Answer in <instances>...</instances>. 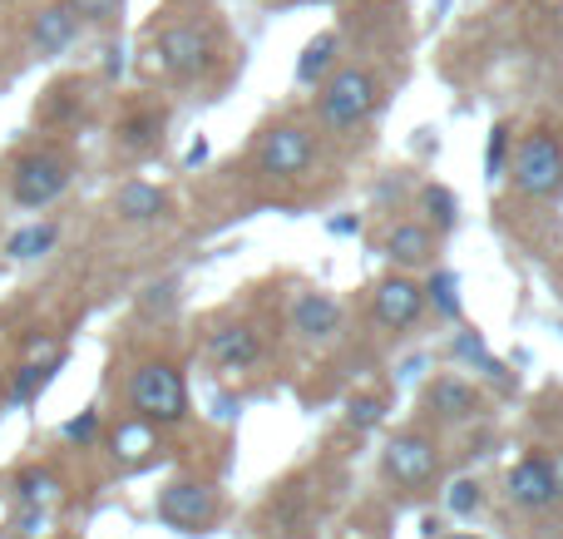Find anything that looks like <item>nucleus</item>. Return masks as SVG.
<instances>
[{
    "instance_id": "1",
    "label": "nucleus",
    "mask_w": 563,
    "mask_h": 539,
    "mask_svg": "<svg viewBox=\"0 0 563 539\" xmlns=\"http://www.w3.org/2000/svg\"><path fill=\"white\" fill-rule=\"evenodd\" d=\"M129 406L148 426H178L188 416V386L174 362H144L129 382Z\"/></svg>"
},
{
    "instance_id": "2",
    "label": "nucleus",
    "mask_w": 563,
    "mask_h": 539,
    "mask_svg": "<svg viewBox=\"0 0 563 539\" xmlns=\"http://www.w3.org/2000/svg\"><path fill=\"white\" fill-rule=\"evenodd\" d=\"M69 188V158L55 148H30L10 164V198L20 208H49Z\"/></svg>"
},
{
    "instance_id": "3",
    "label": "nucleus",
    "mask_w": 563,
    "mask_h": 539,
    "mask_svg": "<svg viewBox=\"0 0 563 539\" xmlns=\"http://www.w3.org/2000/svg\"><path fill=\"white\" fill-rule=\"evenodd\" d=\"M376 95L380 89H376V79H371V69H336L317 99V114L331 134H346V129H356L361 119L376 109Z\"/></svg>"
},
{
    "instance_id": "4",
    "label": "nucleus",
    "mask_w": 563,
    "mask_h": 539,
    "mask_svg": "<svg viewBox=\"0 0 563 539\" xmlns=\"http://www.w3.org/2000/svg\"><path fill=\"white\" fill-rule=\"evenodd\" d=\"M509 174H515V188L529 198H554L563 188V144L554 134H529L525 144L509 158Z\"/></svg>"
},
{
    "instance_id": "5",
    "label": "nucleus",
    "mask_w": 563,
    "mask_h": 539,
    "mask_svg": "<svg viewBox=\"0 0 563 539\" xmlns=\"http://www.w3.org/2000/svg\"><path fill=\"white\" fill-rule=\"evenodd\" d=\"M158 520L168 530H184V535H208V525L218 520V495L213 485L203 481H174L158 491Z\"/></svg>"
},
{
    "instance_id": "6",
    "label": "nucleus",
    "mask_w": 563,
    "mask_h": 539,
    "mask_svg": "<svg viewBox=\"0 0 563 539\" xmlns=\"http://www.w3.org/2000/svg\"><path fill=\"white\" fill-rule=\"evenodd\" d=\"M158 59H164L168 75L178 79H198L213 69L218 59V40L208 25H168L164 35H158Z\"/></svg>"
},
{
    "instance_id": "7",
    "label": "nucleus",
    "mask_w": 563,
    "mask_h": 539,
    "mask_svg": "<svg viewBox=\"0 0 563 539\" xmlns=\"http://www.w3.org/2000/svg\"><path fill=\"white\" fill-rule=\"evenodd\" d=\"M311 158H317V139H311L301 124L267 129L263 144H257V168H263L267 178H297V174H307Z\"/></svg>"
},
{
    "instance_id": "8",
    "label": "nucleus",
    "mask_w": 563,
    "mask_h": 539,
    "mask_svg": "<svg viewBox=\"0 0 563 539\" xmlns=\"http://www.w3.org/2000/svg\"><path fill=\"white\" fill-rule=\"evenodd\" d=\"M386 475L400 485V491H426V485L440 475L435 441L420 431H400L396 441L386 446Z\"/></svg>"
},
{
    "instance_id": "9",
    "label": "nucleus",
    "mask_w": 563,
    "mask_h": 539,
    "mask_svg": "<svg viewBox=\"0 0 563 539\" xmlns=\"http://www.w3.org/2000/svg\"><path fill=\"white\" fill-rule=\"evenodd\" d=\"M559 495H563V475L549 455H525L509 471V501L525 505V510H549Z\"/></svg>"
},
{
    "instance_id": "10",
    "label": "nucleus",
    "mask_w": 563,
    "mask_h": 539,
    "mask_svg": "<svg viewBox=\"0 0 563 539\" xmlns=\"http://www.w3.org/2000/svg\"><path fill=\"white\" fill-rule=\"evenodd\" d=\"M426 312V287H416L410 277H386V283L376 287V322L390 327V332H406V327H416V317Z\"/></svg>"
},
{
    "instance_id": "11",
    "label": "nucleus",
    "mask_w": 563,
    "mask_h": 539,
    "mask_svg": "<svg viewBox=\"0 0 563 539\" xmlns=\"http://www.w3.org/2000/svg\"><path fill=\"white\" fill-rule=\"evenodd\" d=\"M208 356H213L218 366H228V372H243V366H253L257 356H263V342H257L253 327L228 322L208 337Z\"/></svg>"
},
{
    "instance_id": "12",
    "label": "nucleus",
    "mask_w": 563,
    "mask_h": 539,
    "mask_svg": "<svg viewBox=\"0 0 563 539\" xmlns=\"http://www.w3.org/2000/svg\"><path fill=\"white\" fill-rule=\"evenodd\" d=\"M341 327V307L331 302V297L321 293H301L297 307H291V332L307 337V342H327V337H336Z\"/></svg>"
},
{
    "instance_id": "13",
    "label": "nucleus",
    "mask_w": 563,
    "mask_h": 539,
    "mask_svg": "<svg viewBox=\"0 0 563 539\" xmlns=\"http://www.w3.org/2000/svg\"><path fill=\"white\" fill-rule=\"evenodd\" d=\"M79 35V15L69 6H45L35 10V20H30V40H35L40 55H59V50H69Z\"/></svg>"
},
{
    "instance_id": "14",
    "label": "nucleus",
    "mask_w": 563,
    "mask_h": 539,
    "mask_svg": "<svg viewBox=\"0 0 563 539\" xmlns=\"http://www.w3.org/2000/svg\"><path fill=\"white\" fill-rule=\"evenodd\" d=\"M114 213L124 223H158V218H168V194L144 184V178H134V184H124L114 194Z\"/></svg>"
},
{
    "instance_id": "15",
    "label": "nucleus",
    "mask_w": 563,
    "mask_h": 539,
    "mask_svg": "<svg viewBox=\"0 0 563 539\" xmlns=\"http://www.w3.org/2000/svg\"><path fill=\"white\" fill-rule=\"evenodd\" d=\"M430 411L445 416V421H470L479 411V392L465 382V376H440L430 386Z\"/></svg>"
},
{
    "instance_id": "16",
    "label": "nucleus",
    "mask_w": 563,
    "mask_h": 539,
    "mask_svg": "<svg viewBox=\"0 0 563 539\" xmlns=\"http://www.w3.org/2000/svg\"><path fill=\"white\" fill-rule=\"evenodd\" d=\"M430 248H435V233H430V228H420V223H396V228H390V238H386V257H390V263H400V267L426 263Z\"/></svg>"
},
{
    "instance_id": "17",
    "label": "nucleus",
    "mask_w": 563,
    "mask_h": 539,
    "mask_svg": "<svg viewBox=\"0 0 563 539\" xmlns=\"http://www.w3.org/2000/svg\"><path fill=\"white\" fill-rule=\"evenodd\" d=\"M109 451H114L119 465H144L148 455H154V431H148V421H124L114 426V436H109Z\"/></svg>"
},
{
    "instance_id": "18",
    "label": "nucleus",
    "mask_w": 563,
    "mask_h": 539,
    "mask_svg": "<svg viewBox=\"0 0 563 539\" xmlns=\"http://www.w3.org/2000/svg\"><path fill=\"white\" fill-rule=\"evenodd\" d=\"M59 362H65V352H55V356H30V362L15 372V382H10V402H15V406L35 402V396L45 392L49 376L59 372Z\"/></svg>"
},
{
    "instance_id": "19",
    "label": "nucleus",
    "mask_w": 563,
    "mask_h": 539,
    "mask_svg": "<svg viewBox=\"0 0 563 539\" xmlns=\"http://www.w3.org/2000/svg\"><path fill=\"white\" fill-rule=\"evenodd\" d=\"M331 65H336V35L321 30V35L311 40V45L301 50V59H297V85H321Z\"/></svg>"
},
{
    "instance_id": "20",
    "label": "nucleus",
    "mask_w": 563,
    "mask_h": 539,
    "mask_svg": "<svg viewBox=\"0 0 563 539\" xmlns=\"http://www.w3.org/2000/svg\"><path fill=\"white\" fill-rule=\"evenodd\" d=\"M59 495V481L55 471H45V465H30V471L15 475V501L20 505H49Z\"/></svg>"
},
{
    "instance_id": "21",
    "label": "nucleus",
    "mask_w": 563,
    "mask_h": 539,
    "mask_svg": "<svg viewBox=\"0 0 563 539\" xmlns=\"http://www.w3.org/2000/svg\"><path fill=\"white\" fill-rule=\"evenodd\" d=\"M55 243H59V228L55 223H30V228H20V233L10 238L5 253L10 257H45Z\"/></svg>"
},
{
    "instance_id": "22",
    "label": "nucleus",
    "mask_w": 563,
    "mask_h": 539,
    "mask_svg": "<svg viewBox=\"0 0 563 539\" xmlns=\"http://www.w3.org/2000/svg\"><path fill=\"white\" fill-rule=\"evenodd\" d=\"M158 129H164V114L158 109H139V114H129L119 124V139H124V148H154Z\"/></svg>"
},
{
    "instance_id": "23",
    "label": "nucleus",
    "mask_w": 563,
    "mask_h": 539,
    "mask_svg": "<svg viewBox=\"0 0 563 539\" xmlns=\"http://www.w3.org/2000/svg\"><path fill=\"white\" fill-rule=\"evenodd\" d=\"M420 204H426L430 223H435V228H440V233H450V228H455V218H460V204H455V194H450V188L430 184V188H426V194H420Z\"/></svg>"
},
{
    "instance_id": "24",
    "label": "nucleus",
    "mask_w": 563,
    "mask_h": 539,
    "mask_svg": "<svg viewBox=\"0 0 563 539\" xmlns=\"http://www.w3.org/2000/svg\"><path fill=\"white\" fill-rule=\"evenodd\" d=\"M426 293H430V302H435L445 317H455V312H460V277H455V273H435V277H430Z\"/></svg>"
},
{
    "instance_id": "25",
    "label": "nucleus",
    "mask_w": 563,
    "mask_h": 539,
    "mask_svg": "<svg viewBox=\"0 0 563 539\" xmlns=\"http://www.w3.org/2000/svg\"><path fill=\"white\" fill-rule=\"evenodd\" d=\"M386 416V406H380V396H351V406H346V421H351V431H371V426Z\"/></svg>"
},
{
    "instance_id": "26",
    "label": "nucleus",
    "mask_w": 563,
    "mask_h": 539,
    "mask_svg": "<svg viewBox=\"0 0 563 539\" xmlns=\"http://www.w3.org/2000/svg\"><path fill=\"white\" fill-rule=\"evenodd\" d=\"M505 158H509V124L489 129V144H485V174H505Z\"/></svg>"
},
{
    "instance_id": "27",
    "label": "nucleus",
    "mask_w": 563,
    "mask_h": 539,
    "mask_svg": "<svg viewBox=\"0 0 563 539\" xmlns=\"http://www.w3.org/2000/svg\"><path fill=\"white\" fill-rule=\"evenodd\" d=\"M59 436H65L69 446H89L99 436V411H85V416H75V421H65Z\"/></svg>"
},
{
    "instance_id": "28",
    "label": "nucleus",
    "mask_w": 563,
    "mask_h": 539,
    "mask_svg": "<svg viewBox=\"0 0 563 539\" xmlns=\"http://www.w3.org/2000/svg\"><path fill=\"white\" fill-rule=\"evenodd\" d=\"M445 505L455 515H475L479 510V485L475 481H455L450 485V495H445Z\"/></svg>"
},
{
    "instance_id": "29",
    "label": "nucleus",
    "mask_w": 563,
    "mask_h": 539,
    "mask_svg": "<svg viewBox=\"0 0 563 539\" xmlns=\"http://www.w3.org/2000/svg\"><path fill=\"white\" fill-rule=\"evenodd\" d=\"M69 10H75L79 20H109V15H119V6L124 0H65Z\"/></svg>"
},
{
    "instance_id": "30",
    "label": "nucleus",
    "mask_w": 563,
    "mask_h": 539,
    "mask_svg": "<svg viewBox=\"0 0 563 539\" xmlns=\"http://www.w3.org/2000/svg\"><path fill=\"white\" fill-rule=\"evenodd\" d=\"M455 362H479V366L489 362L485 346H479V332H465V337H460V342H455Z\"/></svg>"
},
{
    "instance_id": "31",
    "label": "nucleus",
    "mask_w": 563,
    "mask_h": 539,
    "mask_svg": "<svg viewBox=\"0 0 563 539\" xmlns=\"http://www.w3.org/2000/svg\"><path fill=\"white\" fill-rule=\"evenodd\" d=\"M450 539H475V535H450Z\"/></svg>"
},
{
    "instance_id": "32",
    "label": "nucleus",
    "mask_w": 563,
    "mask_h": 539,
    "mask_svg": "<svg viewBox=\"0 0 563 539\" xmlns=\"http://www.w3.org/2000/svg\"><path fill=\"white\" fill-rule=\"evenodd\" d=\"M0 392H5V372H0Z\"/></svg>"
}]
</instances>
